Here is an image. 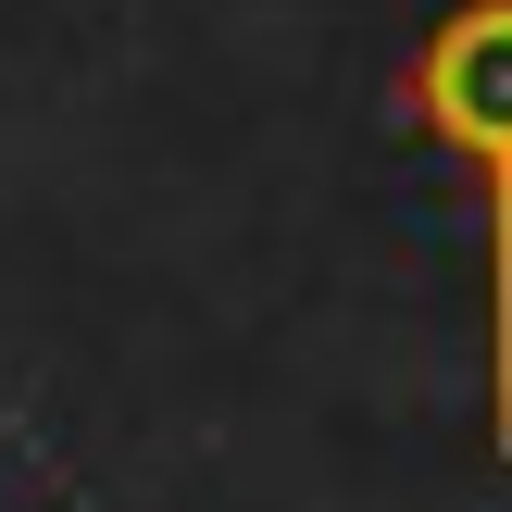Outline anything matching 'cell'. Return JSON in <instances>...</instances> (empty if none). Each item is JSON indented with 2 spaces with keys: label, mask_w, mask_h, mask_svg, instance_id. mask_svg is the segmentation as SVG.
Here are the masks:
<instances>
[{
  "label": "cell",
  "mask_w": 512,
  "mask_h": 512,
  "mask_svg": "<svg viewBox=\"0 0 512 512\" xmlns=\"http://www.w3.org/2000/svg\"><path fill=\"white\" fill-rule=\"evenodd\" d=\"M400 113L488 213V463H512V0H450L400 63Z\"/></svg>",
  "instance_id": "1"
}]
</instances>
